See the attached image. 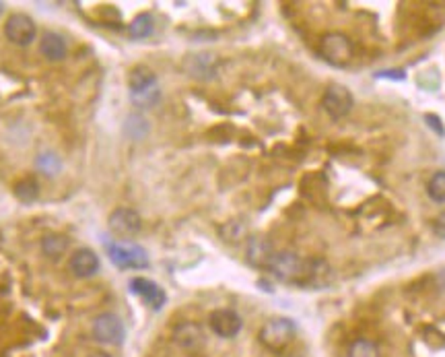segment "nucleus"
I'll use <instances>...</instances> for the list:
<instances>
[{"instance_id":"1","label":"nucleus","mask_w":445,"mask_h":357,"mask_svg":"<svg viewBox=\"0 0 445 357\" xmlns=\"http://www.w3.org/2000/svg\"><path fill=\"white\" fill-rule=\"evenodd\" d=\"M128 85H130V97H132L134 106H138V108H145V110L153 108L161 97L157 77L147 66L132 68V72L128 77Z\"/></svg>"},{"instance_id":"2","label":"nucleus","mask_w":445,"mask_h":357,"mask_svg":"<svg viewBox=\"0 0 445 357\" xmlns=\"http://www.w3.org/2000/svg\"><path fill=\"white\" fill-rule=\"evenodd\" d=\"M295 333H297V328H295L293 320H289V318H270L260 328L258 339L270 351H282L293 343Z\"/></svg>"},{"instance_id":"3","label":"nucleus","mask_w":445,"mask_h":357,"mask_svg":"<svg viewBox=\"0 0 445 357\" xmlns=\"http://www.w3.org/2000/svg\"><path fill=\"white\" fill-rule=\"evenodd\" d=\"M353 42L344 33L332 31L320 40V56L332 66L344 68L353 60Z\"/></svg>"},{"instance_id":"4","label":"nucleus","mask_w":445,"mask_h":357,"mask_svg":"<svg viewBox=\"0 0 445 357\" xmlns=\"http://www.w3.org/2000/svg\"><path fill=\"white\" fill-rule=\"evenodd\" d=\"M108 254H110L111 262L120 269H145L149 267V256L145 252V248H140L138 244H110L108 246Z\"/></svg>"},{"instance_id":"5","label":"nucleus","mask_w":445,"mask_h":357,"mask_svg":"<svg viewBox=\"0 0 445 357\" xmlns=\"http://www.w3.org/2000/svg\"><path fill=\"white\" fill-rule=\"evenodd\" d=\"M4 35L8 42L17 44V46H29L38 35V27L31 17H27L23 13H15L6 19Z\"/></svg>"},{"instance_id":"6","label":"nucleus","mask_w":445,"mask_h":357,"mask_svg":"<svg viewBox=\"0 0 445 357\" xmlns=\"http://www.w3.org/2000/svg\"><path fill=\"white\" fill-rule=\"evenodd\" d=\"M322 108L328 112V116H332L334 120L344 118L348 116V112L353 110V93L344 87V85H338V83H332L324 97H322Z\"/></svg>"},{"instance_id":"7","label":"nucleus","mask_w":445,"mask_h":357,"mask_svg":"<svg viewBox=\"0 0 445 357\" xmlns=\"http://www.w3.org/2000/svg\"><path fill=\"white\" fill-rule=\"evenodd\" d=\"M124 322L111 314V312H106V314H99L93 322V337L99 341V343H108V345H120L124 341Z\"/></svg>"},{"instance_id":"8","label":"nucleus","mask_w":445,"mask_h":357,"mask_svg":"<svg viewBox=\"0 0 445 357\" xmlns=\"http://www.w3.org/2000/svg\"><path fill=\"white\" fill-rule=\"evenodd\" d=\"M110 230L120 238H134L143 230V219L134 209L120 207L110 215Z\"/></svg>"},{"instance_id":"9","label":"nucleus","mask_w":445,"mask_h":357,"mask_svg":"<svg viewBox=\"0 0 445 357\" xmlns=\"http://www.w3.org/2000/svg\"><path fill=\"white\" fill-rule=\"evenodd\" d=\"M130 289H132L138 298L143 299L149 308H153V310H161V308L165 306V292H163L155 281H151V279L136 277V279L130 281Z\"/></svg>"},{"instance_id":"10","label":"nucleus","mask_w":445,"mask_h":357,"mask_svg":"<svg viewBox=\"0 0 445 357\" xmlns=\"http://www.w3.org/2000/svg\"><path fill=\"white\" fill-rule=\"evenodd\" d=\"M209 322H211V328L219 337H222V339H231V337H235L241 331V318H239V314L233 312V310H227V308L215 310L211 314Z\"/></svg>"},{"instance_id":"11","label":"nucleus","mask_w":445,"mask_h":357,"mask_svg":"<svg viewBox=\"0 0 445 357\" xmlns=\"http://www.w3.org/2000/svg\"><path fill=\"white\" fill-rule=\"evenodd\" d=\"M68 271L74 275V277H91L99 271V256L89 250V248H81L76 250L70 260H68Z\"/></svg>"},{"instance_id":"12","label":"nucleus","mask_w":445,"mask_h":357,"mask_svg":"<svg viewBox=\"0 0 445 357\" xmlns=\"http://www.w3.org/2000/svg\"><path fill=\"white\" fill-rule=\"evenodd\" d=\"M217 64L219 60L213 54H196V56H188L184 62V68L190 72V77L196 79H211L217 72Z\"/></svg>"},{"instance_id":"13","label":"nucleus","mask_w":445,"mask_h":357,"mask_svg":"<svg viewBox=\"0 0 445 357\" xmlns=\"http://www.w3.org/2000/svg\"><path fill=\"white\" fill-rule=\"evenodd\" d=\"M173 339L184 349H198L204 341L202 328L194 322H184L173 331Z\"/></svg>"},{"instance_id":"14","label":"nucleus","mask_w":445,"mask_h":357,"mask_svg":"<svg viewBox=\"0 0 445 357\" xmlns=\"http://www.w3.org/2000/svg\"><path fill=\"white\" fill-rule=\"evenodd\" d=\"M275 256V250L270 241L262 238H252L248 244V260L258 269H268L270 260Z\"/></svg>"},{"instance_id":"15","label":"nucleus","mask_w":445,"mask_h":357,"mask_svg":"<svg viewBox=\"0 0 445 357\" xmlns=\"http://www.w3.org/2000/svg\"><path fill=\"white\" fill-rule=\"evenodd\" d=\"M42 54L48 60H62L66 56V42L60 33L46 31L42 38Z\"/></svg>"},{"instance_id":"16","label":"nucleus","mask_w":445,"mask_h":357,"mask_svg":"<svg viewBox=\"0 0 445 357\" xmlns=\"http://www.w3.org/2000/svg\"><path fill=\"white\" fill-rule=\"evenodd\" d=\"M153 29H155V21H153V17H151L149 13L138 15V17L128 25V31H130V35H132L134 40H145V38H149V35L153 33Z\"/></svg>"},{"instance_id":"17","label":"nucleus","mask_w":445,"mask_h":357,"mask_svg":"<svg viewBox=\"0 0 445 357\" xmlns=\"http://www.w3.org/2000/svg\"><path fill=\"white\" fill-rule=\"evenodd\" d=\"M346 357H380V347L369 339H357L350 343Z\"/></svg>"},{"instance_id":"18","label":"nucleus","mask_w":445,"mask_h":357,"mask_svg":"<svg viewBox=\"0 0 445 357\" xmlns=\"http://www.w3.org/2000/svg\"><path fill=\"white\" fill-rule=\"evenodd\" d=\"M38 194H40V186L35 180L27 178L15 184V196L23 203H33L38 198Z\"/></svg>"},{"instance_id":"19","label":"nucleus","mask_w":445,"mask_h":357,"mask_svg":"<svg viewBox=\"0 0 445 357\" xmlns=\"http://www.w3.org/2000/svg\"><path fill=\"white\" fill-rule=\"evenodd\" d=\"M427 192L431 196V200L435 203H445V172L433 174V178L427 184Z\"/></svg>"},{"instance_id":"20","label":"nucleus","mask_w":445,"mask_h":357,"mask_svg":"<svg viewBox=\"0 0 445 357\" xmlns=\"http://www.w3.org/2000/svg\"><path fill=\"white\" fill-rule=\"evenodd\" d=\"M42 248H44L46 256H50V258H58V256H62V254L66 252V248H68V239L62 238V236H50V238L44 239Z\"/></svg>"},{"instance_id":"21","label":"nucleus","mask_w":445,"mask_h":357,"mask_svg":"<svg viewBox=\"0 0 445 357\" xmlns=\"http://www.w3.org/2000/svg\"><path fill=\"white\" fill-rule=\"evenodd\" d=\"M425 120L429 122V126H431V128H433V130H435L439 136H444L445 130H444V126H442V120L437 118V116H431V114H427V116H425Z\"/></svg>"},{"instance_id":"22","label":"nucleus","mask_w":445,"mask_h":357,"mask_svg":"<svg viewBox=\"0 0 445 357\" xmlns=\"http://www.w3.org/2000/svg\"><path fill=\"white\" fill-rule=\"evenodd\" d=\"M435 232H437L439 238H445V213L435 221Z\"/></svg>"},{"instance_id":"23","label":"nucleus","mask_w":445,"mask_h":357,"mask_svg":"<svg viewBox=\"0 0 445 357\" xmlns=\"http://www.w3.org/2000/svg\"><path fill=\"white\" fill-rule=\"evenodd\" d=\"M380 77H389V79H404V72L402 70H386V72H380Z\"/></svg>"},{"instance_id":"24","label":"nucleus","mask_w":445,"mask_h":357,"mask_svg":"<svg viewBox=\"0 0 445 357\" xmlns=\"http://www.w3.org/2000/svg\"><path fill=\"white\" fill-rule=\"evenodd\" d=\"M87 357H111L110 354H106V351H93V354H89Z\"/></svg>"},{"instance_id":"25","label":"nucleus","mask_w":445,"mask_h":357,"mask_svg":"<svg viewBox=\"0 0 445 357\" xmlns=\"http://www.w3.org/2000/svg\"><path fill=\"white\" fill-rule=\"evenodd\" d=\"M0 13H2V2H0Z\"/></svg>"}]
</instances>
